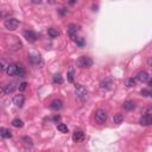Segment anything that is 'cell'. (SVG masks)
<instances>
[{
    "label": "cell",
    "instance_id": "25",
    "mask_svg": "<svg viewBox=\"0 0 152 152\" xmlns=\"http://www.w3.org/2000/svg\"><path fill=\"white\" fill-rule=\"evenodd\" d=\"M54 82H55V83H59V84H61V83L63 82L62 76L59 75V74H56V75L54 76Z\"/></svg>",
    "mask_w": 152,
    "mask_h": 152
},
{
    "label": "cell",
    "instance_id": "19",
    "mask_svg": "<svg viewBox=\"0 0 152 152\" xmlns=\"http://www.w3.org/2000/svg\"><path fill=\"white\" fill-rule=\"evenodd\" d=\"M12 126L13 127H17V128H20V127H23L24 126V122H23V120H20V119H13L12 120Z\"/></svg>",
    "mask_w": 152,
    "mask_h": 152
},
{
    "label": "cell",
    "instance_id": "24",
    "mask_svg": "<svg viewBox=\"0 0 152 152\" xmlns=\"http://www.w3.org/2000/svg\"><path fill=\"white\" fill-rule=\"evenodd\" d=\"M125 84H126V87H128V88H131V87H134V84H136V80L134 78H127L126 80V82H125Z\"/></svg>",
    "mask_w": 152,
    "mask_h": 152
},
{
    "label": "cell",
    "instance_id": "27",
    "mask_svg": "<svg viewBox=\"0 0 152 152\" xmlns=\"http://www.w3.org/2000/svg\"><path fill=\"white\" fill-rule=\"evenodd\" d=\"M26 87H28V83L26 82H22L20 84H19V90L20 91H24L26 89Z\"/></svg>",
    "mask_w": 152,
    "mask_h": 152
},
{
    "label": "cell",
    "instance_id": "29",
    "mask_svg": "<svg viewBox=\"0 0 152 152\" xmlns=\"http://www.w3.org/2000/svg\"><path fill=\"white\" fill-rule=\"evenodd\" d=\"M31 1L34 3V4H41V3H42V0H31Z\"/></svg>",
    "mask_w": 152,
    "mask_h": 152
},
{
    "label": "cell",
    "instance_id": "5",
    "mask_svg": "<svg viewBox=\"0 0 152 152\" xmlns=\"http://www.w3.org/2000/svg\"><path fill=\"white\" fill-rule=\"evenodd\" d=\"M106 120H107V113L103 111V109H97L96 111V113H95V121L97 124H105Z\"/></svg>",
    "mask_w": 152,
    "mask_h": 152
},
{
    "label": "cell",
    "instance_id": "16",
    "mask_svg": "<svg viewBox=\"0 0 152 152\" xmlns=\"http://www.w3.org/2000/svg\"><path fill=\"white\" fill-rule=\"evenodd\" d=\"M0 136L3 138H12V132L5 127H1L0 128Z\"/></svg>",
    "mask_w": 152,
    "mask_h": 152
},
{
    "label": "cell",
    "instance_id": "10",
    "mask_svg": "<svg viewBox=\"0 0 152 152\" xmlns=\"http://www.w3.org/2000/svg\"><path fill=\"white\" fill-rule=\"evenodd\" d=\"M50 108L54 109V111H59L63 108V101L57 99V100H54L51 103H50Z\"/></svg>",
    "mask_w": 152,
    "mask_h": 152
},
{
    "label": "cell",
    "instance_id": "32",
    "mask_svg": "<svg viewBox=\"0 0 152 152\" xmlns=\"http://www.w3.org/2000/svg\"><path fill=\"white\" fill-rule=\"evenodd\" d=\"M48 1H49L50 4H54V0H48Z\"/></svg>",
    "mask_w": 152,
    "mask_h": 152
},
{
    "label": "cell",
    "instance_id": "11",
    "mask_svg": "<svg viewBox=\"0 0 152 152\" xmlns=\"http://www.w3.org/2000/svg\"><path fill=\"white\" fill-rule=\"evenodd\" d=\"M112 86H113V81H112V78H109V77H106L100 83V87L102 89H111Z\"/></svg>",
    "mask_w": 152,
    "mask_h": 152
},
{
    "label": "cell",
    "instance_id": "13",
    "mask_svg": "<svg viewBox=\"0 0 152 152\" xmlns=\"http://www.w3.org/2000/svg\"><path fill=\"white\" fill-rule=\"evenodd\" d=\"M16 90V86L13 84V83H7V84H5V86H3V91L5 94H12L13 91Z\"/></svg>",
    "mask_w": 152,
    "mask_h": 152
},
{
    "label": "cell",
    "instance_id": "34",
    "mask_svg": "<svg viewBox=\"0 0 152 152\" xmlns=\"http://www.w3.org/2000/svg\"><path fill=\"white\" fill-rule=\"evenodd\" d=\"M150 86H151V87H152V80L150 81Z\"/></svg>",
    "mask_w": 152,
    "mask_h": 152
},
{
    "label": "cell",
    "instance_id": "7",
    "mask_svg": "<svg viewBox=\"0 0 152 152\" xmlns=\"http://www.w3.org/2000/svg\"><path fill=\"white\" fill-rule=\"evenodd\" d=\"M77 32H78V28L75 24H70L68 26V34L72 41H76L77 39Z\"/></svg>",
    "mask_w": 152,
    "mask_h": 152
},
{
    "label": "cell",
    "instance_id": "12",
    "mask_svg": "<svg viewBox=\"0 0 152 152\" xmlns=\"http://www.w3.org/2000/svg\"><path fill=\"white\" fill-rule=\"evenodd\" d=\"M149 77L150 76L146 71H140V72H138V75H137V80L141 83H145V82L149 81Z\"/></svg>",
    "mask_w": 152,
    "mask_h": 152
},
{
    "label": "cell",
    "instance_id": "21",
    "mask_svg": "<svg viewBox=\"0 0 152 152\" xmlns=\"http://www.w3.org/2000/svg\"><path fill=\"white\" fill-rule=\"evenodd\" d=\"M57 130H58L59 132H62V133H68V131H69L68 126H67L65 124H58V125H57Z\"/></svg>",
    "mask_w": 152,
    "mask_h": 152
},
{
    "label": "cell",
    "instance_id": "30",
    "mask_svg": "<svg viewBox=\"0 0 152 152\" xmlns=\"http://www.w3.org/2000/svg\"><path fill=\"white\" fill-rule=\"evenodd\" d=\"M58 119H59V116L57 115V116H54V118H52V120H54V121H57V120H58Z\"/></svg>",
    "mask_w": 152,
    "mask_h": 152
},
{
    "label": "cell",
    "instance_id": "14",
    "mask_svg": "<svg viewBox=\"0 0 152 152\" xmlns=\"http://www.w3.org/2000/svg\"><path fill=\"white\" fill-rule=\"evenodd\" d=\"M29 58H30V61L34 64H36V65L42 63V58H41V55H39V54H30Z\"/></svg>",
    "mask_w": 152,
    "mask_h": 152
},
{
    "label": "cell",
    "instance_id": "23",
    "mask_svg": "<svg viewBox=\"0 0 152 152\" xmlns=\"http://www.w3.org/2000/svg\"><path fill=\"white\" fill-rule=\"evenodd\" d=\"M122 120H124V116H122L120 113L114 114V116H113V121H114V124H121Z\"/></svg>",
    "mask_w": 152,
    "mask_h": 152
},
{
    "label": "cell",
    "instance_id": "22",
    "mask_svg": "<svg viewBox=\"0 0 152 152\" xmlns=\"http://www.w3.org/2000/svg\"><path fill=\"white\" fill-rule=\"evenodd\" d=\"M68 81L70 82V83H72L74 82V76H75V74H74V68H69V70H68Z\"/></svg>",
    "mask_w": 152,
    "mask_h": 152
},
{
    "label": "cell",
    "instance_id": "2",
    "mask_svg": "<svg viewBox=\"0 0 152 152\" xmlns=\"http://www.w3.org/2000/svg\"><path fill=\"white\" fill-rule=\"evenodd\" d=\"M87 89H86L84 86L82 84H76L75 86V95L80 101H84L87 99Z\"/></svg>",
    "mask_w": 152,
    "mask_h": 152
},
{
    "label": "cell",
    "instance_id": "9",
    "mask_svg": "<svg viewBox=\"0 0 152 152\" xmlns=\"http://www.w3.org/2000/svg\"><path fill=\"white\" fill-rule=\"evenodd\" d=\"M24 38H25L28 42L34 43V42H36L37 36H36V34H35L34 31H31V30H26V31H24Z\"/></svg>",
    "mask_w": 152,
    "mask_h": 152
},
{
    "label": "cell",
    "instance_id": "33",
    "mask_svg": "<svg viewBox=\"0 0 152 152\" xmlns=\"http://www.w3.org/2000/svg\"><path fill=\"white\" fill-rule=\"evenodd\" d=\"M150 96H151V97H152V90H151V91H150Z\"/></svg>",
    "mask_w": 152,
    "mask_h": 152
},
{
    "label": "cell",
    "instance_id": "8",
    "mask_svg": "<svg viewBox=\"0 0 152 152\" xmlns=\"http://www.w3.org/2000/svg\"><path fill=\"white\" fill-rule=\"evenodd\" d=\"M24 101H25L24 95L23 94H19V95H16L14 99H13V105H14L17 108H22L23 105H24Z\"/></svg>",
    "mask_w": 152,
    "mask_h": 152
},
{
    "label": "cell",
    "instance_id": "26",
    "mask_svg": "<svg viewBox=\"0 0 152 152\" xmlns=\"http://www.w3.org/2000/svg\"><path fill=\"white\" fill-rule=\"evenodd\" d=\"M76 44L78 45V47H80V48H83L84 47V45H86V42H84V38H77L76 39Z\"/></svg>",
    "mask_w": 152,
    "mask_h": 152
},
{
    "label": "cell",
    "instance_id": "18",
    "mask_svg": "<svg viewBox=\"0 0 152 152\" xmlns=\"http://www.w3.org/2000/svg\"><path fill=\"white\" fill-rule=\"evenodd\" d=\"M22 141L25 145V147H30L31 149L32 146H34V141H32V139H31V138H29V137H23Z\"/></svg>",
    "mask_w": 152,
    "mask_h": 152
},
{
    "label": "cell",
    "instance_id": "20",
    "mask_svg": "<svg viewBox=\"0 0 152 152\" xmlns=\"http://www.w3.org/2000/svg\"><path fill=\"white\" fill-rule=\"evenodd\" d=\"M48 34H49V36H50L51 38H57V37L59 36V32L57 31V29H54V28L49 29V30H48Z\"/></svg>",
    "mask_w": 152,
    "mask_h": 152
},
{
    "label": "cell",
    "instance_id": "28",
    "mask_svg": "<svg viewBox=\"0 0 152 152\" xmlns=\"http://www.w3.org/2000/svg\"><path fill=\"white\" fill-rule=\"evenodd\" d=\"M7 67H9V64H6L4 59H1V70H3V71H6Z\"/></svg>",
    "mask_w": 152,
    "mask_h": 152
},
{
    "label": "cell",
    "instance_id": "31",
    "mask_svg": "<svg viewBox=\"0 0 152 152\" xmlns=\"http://www.w3.org/2000/svg\"><path fill=\"white\" fill-rule=\"evenodd\" d=\"M75 1H76V0H69V3H70L71 5H74V4H75Z\"/></svg>",
    "mask_w": 152,
    "mask_h": 152
},
{
    "label": "cell",
    "instance_id": "1",
    "mask_svg": "<svg viewBox=\"0 0 152 152\" xmlns=\"http://www.w3.org/2000/svg\"><path fill=\"white\" fill-rule=\"evenodd\" d=\"M6 72H7L9 76H24L25 70L19 64H9Z\"/></svg>",
    "mask_w": 152,
    "mask_h": 152
},
{
    "label": "cell",
    "instance_id": "4",
    "mask_svg": "<svg viewBox=\"0 0 152 152\" xmlns=\"http://www.w3.org/2000/svg\"><path fill=\"white\" fill-rule=\"evenodd\" d=\"M76 63L80 68H89V67H91V64H93V61H91L88 56H81V57H78Z\"/></svg>",
    "mask_w": 152,
    "mask_h": 152
},
{
    "label": "cell",
    "instance_id": "15",
    "mask_svg": "<svg viewBox=\"0 0 152 152\" xmlns=\"http://www.w3.org/2000/svg\"><path fill=\"white\" fill-rule=\"evenodd\" d=\"M83 138H84V133L82 131H75L74 134H72V140H74L75 143H78V141L83 140Z\"/></svg>",
    "mask_w": 152,
    "mask_h": 152
},
{
    "label": "cell",
    "instance_id": "3",
    "mask_svg": "<svg viewBox=\"0 0 152 152\" xmlns=\"http://www.w3.org/2000/svg\"><path fill=\"white\" fill-rule=\"evenodd\" d=\"M4 26L10 31H14L19 26V20L16 18H9L4 22Z\"/></svg>",
    "mask_w": 152,
    "mask_h": 152
},
{
    "label": "cell",
    "instance_id": "17",
    "mask_svg": "<svg viewBox=\"0 0 152 152\" xmlns=\"http://www.w3.org/2000/svg\"><path fill=\"white\" fill-rule=\"evenodd\" d=\"M122 107H124V109H126V111H133V109H134V107H136V105H134V102H133V101L128 100V101H126V102H124Z\"/></svg>",
    "mask_w": 152,
    "mask_h": 152
},
{
    "label": "cell",
    "instance_id": "6",
    "mask_svg": "<svg viewBox=\"0 0 152 152\" xmlns=\"http://www.w3.org/2000/svg\"><path fill=\"white\" fill-rule=\"evenodd\" d=\"M139 124L141 126H149V125H152V112L150 113H145L139 120Z\"/></svg>",
    "mask_w": 152,
    "mask_h": 152
}]
</instances>
